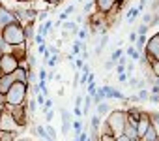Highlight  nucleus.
Masks as SVG:
<instances>
[{"label":"nucleus","instance_id":"obj_1","mask_svg":"<svg viewBox=\"0 0 159 141\" xmlns=\"http://www.w3.org/2000/svg\"><path fill=\"white\" fill-rule=\"evenodd\" d=\"M105 124L109 126V130H111V134H112L114 137L124 135V128H125V124H127V113H125V109H112V111L107 115Z\"/></svg>","mask_w":159,"mask_h":141},{"label":"nucleus","instance_id":"obj_2","mask_svg":"<svg viewBox=\"0 0 159 141\" xmlns=\"http://www.w3.org/2000/svg\"><path fill=\"white\" fill-rule=\"evenodd\" d=\"M26 96H28V85L15 81L11 85V89L4 94V104L6 105H25Z\"/></svg>","mask_w":159,"mask_h":141},{"label":"nucleus","instance_id":"obj_3","mask_svg":"<svg viewBox=\"0 0 159 141\" xmlns=\"http://www.w3.org/2000/svg\"><path fill=\"white\" fill-rule=\"evenodd\" d=\"M0 36H2V40H4L8 45H11V47H17V45H25V43H26L23 25H19V23L8 25L4 30H0Z\"/></svg>","mask_w":159,"mask_h":141},{"label":"nucleus","instance_id":"obj_4","mask_svg":"<svg viewBox=\"0 0 159 141\" xmlns=\"http://www.w3.org/2000/svg\"><path fill=\"white\" fill-rule=\"evenodd\" d=\"M144 55L150 62H159V32L148 38L144 45Z\"/></svg>","mask_w":159,"mask_h":141},{"label":"nucleus","instance_id":"obj_5","mask_svg":"<svg viewBox=\"0 0 159 141\" xmlns=\"http://www.w3.org/2000/svg\"><path fill=\"white\" fill-rule=\"evenodd\" d=\"M21 130L23 128L17 124V120L13 119L10 109L4 107V111L0 113V132H21Z\"/></svg>","mask_w":159,"mask_h":141},{"label":"nucleus","instance_id":"obj_6","mask_svg":"<svg viewBox=\"0 0 159 141\" xmlns=\"http://www.w3.org/2000/svg\"><path fill=\"white\" fill-rule=\"evenodd\" d=\"M17 68H19V60H17L11 53H8V55H0V75L13 74Z\"/></svg>","mask_w":159,"mask_h":141},{"label":"nucleus","instance_id":"obj_7","mask_svg":"<svg viewBox=\"0 0 159 141\" xmlns=\"http://www.w3.org/2000/svg\"><path fill=\"white\" fill-rule=\"evenodd\" d=\"M13 13H15L17 21H19V25L36 23V17H38V10H34V8H26V10L25 8H15Z\"/></svg>","mask_w":159,"mask_h":141},{"label":"nucleus","instance_id":"obj_8","mask_svg":"<svg viewBox=\"0 0 159 141\" xmlns=\"http://www.w3.org/2000/svg\"><path fill=\"white\" fill-rule=\"evenodd\" d=\"M13 23H19L13 10H8L4 4H0V30H4L8 25H13Z\"/></svg>","mask_w":159,"mask_h":141},{"label":"nucleus","instance_id":"obj_9","mask_svg":"<svg viewBox=\"0 0 159 141\" xmlns=\"http://www.w3.org/2000/svg\"><path fill=\"white\" fill-rule=\"evenodd\" d=\"M150 126H152L150 113H148V111H142V115H140V119H139V122H137V135H139V139L150 130Z\"/></svg>","mask_w":159,"mask_h":141},{"label":"nucleus","instance_id":"obj_10","mask_svg":"<svg viewBox=\"0 0 159 141\" xmlns=\"http://www.w3.org/2000/svg\"><path fill=\"white\" fill-rule=\"evenodd\" d=\"M118 0H94V6H96V12L103 13V15H109L112 12V8L116 6Z\"/></svg>","mask_w":159,"mask_h":141},{"label":"nucleus","instance_id":"obj_11","mask_svg":"<svg viewBox=\"0 0 159 141\" xmlns=\"http://www.w3.org/2000/svg\"><path fill=\"white\" fill-rule=\"evenodd\" d=\"M60 115H62V134L64 135H69V130H71V115H69V109L62 107L60 109Z\"/></svg>","mask_w":159,"mask_h":141},{"label":"nucleus","instance_id":"obj_12","mask_svg":"<svg viewBox=\"0 0 159 141\" xmlns=\"http://www.w3.org/2000/svg\"><path fill=\"white\" fill-rule=\"evenodd\" d=\"M103 90H105V96L107 98H114V100H124L125 98V94L120 89H114L111 85H103Z\"/></svg>","mask_w":159,"mask_h":141},{"label":"nucleus","instance_id":"obj_13","mask_svg":"<svg viewBox=\"0 0 159 141\" xmlns=\"http://www.w3.org/2000/svg\"><path fill=\"white\" fill-rule=\"evenodd\" d=\"M15 83V79H13V75L11 74H8V75H0V92L2 94H6L10 89H11V85Z\"/></svg>","mask_w":159,"mask_h":141},{"label":"nucleus","instance_id":"obj_14","mask_svg":"<svg viewBox=\"0 0 159 141\" xmlns=\"http://www.w3.org/2000/svg\"><path fill=\"white\" fill-rule=\"evenodd\" d=\"M11 75H13V79H15V81H19V83H26V85H28V70H26V68L19 66Z\"/></svg>","mask_w":159,"mask_h":141},{"label":"nucleus","instance_id":"obj_15","mask_svg":"<svg viewBox=\"0 0 159 141\" xmlns=\"http://www.w3.org/2000/svg\"><path fill=\"white\" fill-rule=\"evenodd\" d=\"M51 30H52V21H51V19H47V21H45V23H41V25H39V27H38V32H36V34H38V36H41V38H45V40H47V34H49V32H51Z\"/></svg>","mask_w":159,"mask_h":141},{"label":"nucleus","instance_id":"obj_16","mask_svg":"<svg viewBox=\"0 0 159 141\" xmlns=\"http://www.w3.org/2000/svg\"><path fill=\"white\" fill-rule=\"evenodd\" d=\"M112 111V107H111V104L109 102H101V104H98L96 105V115L101 119V117H105V115H109Z\"/></svg>","mask_w":159,"mask_h":141},{"label":"nucleus","instance_id":"obj_17","mask_svg":"<svg viewBox=\"0 0 159 141\" xmlns=\"http://www.w3.org/2000/svg\"><path fill=\"white\" fill-rule=\"evenodd\" d=\"M23 30H25V38H26V41H34V36H36V23L23 25Z\"/></svg>","mask_w":159,"mask_h":141},{"label":"nucleus","instance_id":"obj_18","mask_svg":"<svg viewBox=\"0 0 159 141\" xmlns=\"http://www.w3.org/2000/svg\"><path fill=\"white\" fill-rule=\"evenodd\" d=\"M109 43V34H101V41H98L96 43V49H94V55L96 56H99L101 53H103V49H105V45Z\"/></svg>","mask_w":159,"mask_h":141},{"label":"nucleus","instance_id":"obj_19","mask_svg":"<svg viewBox=\"0 0 159 141\" xmlns=\"http://www.w3.org/2000/svg\"><path fill=\"white\" fill-rule=\"evenodd\" d=\"M105 100H107V96H105V90H103V87H98L96 94L92 96V104H94V105H98V104H101V102H105Z\"/></svg>","mask_w":159,"mask_h":141},{"label":"nucleus","instance_id":"obj_20","mask_svg":"<svg viewBox=\"0 0 159 141\" xmlns=\"http://www.w3.org/2000/svg\"><path fill=\"white\" fill-rule=\"evenodd\" d=\"M71 128H73V132H75V137H79V135L84 132V124H83L81 119H75V120L71 122Z\"/></svg>","mask_w":159,"mask_h":141},{"label":"nucleus","instance_id":"obj_21","mask_svg":"<svg viewBox=\"0 0 159 141\" xmlns=\"http://www.w3.org/2000/svg\"><path fill=\"white\" fill-rule=\"evenodd\" d=\"M157 139H159V135H157V132H155L153 126H150V130L140 137V141H157Z\"/></svg>","mask_w":159,"mask_h":141},{"label":"nucleus","instance_id":"obj_22","mask_svg":"<svg viewBox=\"0 0 159 141\" xmlns=\"http://www.w3.org/2000/svg\"><path fill=\"white\" fill-rule=\"evenodd\" d=\"M139 13H140V12L137 10V6H135V8H129V10L125 12V21H127V23H135V19L139 17Z\"/></svg>","mask_w":159,"mask_h":141},{"label":"nucleus","instance_id":"obj_23","mask_svg":"<svg viewBox=\"0 0 159 141\" xmlns=\"http://www.w3.org/2000/svg\"><path fill=\"white\" fill-rule=\"evenodd\" d=\"M148 113H150L152 126L155 128V132H157V135H159V113H155V111H148Z\"/></svg>","mask_w":159,"mask_h":141},{"label":"nucleus","instance_id":"obj_24","mask_svg":"<svg viewBox=\"0 0 159 141\" xmlns=\"http://www.w3.org/2000/svg\"><path fill=\"white\" fill-rule=\"evenodd\" d=\"M122 56H124V49H122V47H114V51L111 53V60H112V62H118Z\"/></svg>","mask_w":159,"mask_h":141},{"label":"nucleus","instance_id":"obj_25","mask_svg":"<svg viewBox=\"0 0 159 141\" xmlns=\"http://www.w3.org/2000/svg\"><path fill=\"white\" fill-rule=\"evenodd\" d=\"M26 109H28V117H34V115L38 113V104H36V100L26 102Z\"/></svg>","mask_w":159,"mask_h":141},{"label":"nucleus","instance_id":"obj_26","mask_svg":"<svg viewBox=\"0 0 159 141\" xmlns=\"http://www.w3.org/2000/svg\"><path fill=\"white\" fill-rule=\"evenodd\" d=\"M17 137V132H0V141H13Z\"/></svg>","mask_w":159,"mask_h":141},{"label":"nucleus","instance_id":"obj_27","mask_svg":"<svg viewBox=\"0 0 159 141\" xmlns=\"http://www.w3.org/2000/svg\"><path fill=\"white\" fill-rule=\"evenodd\" d=\"M137 98H139L140 102H148V100H150V90H148V89H140L139 94H137Z\"/></svg>","mask_w":159,"mask_h":141},{"label":"nucleus","instance_id":"obj_28","mask_svg":"<svg viewBox=\"0 0 159 141\" xmlns=\"http://www.w3.org/2000/svg\"><path fill=\"white\" fill-rule=\"evenodd\" d=\"M45 132H47V137H49V139H52V141L56 139V130L51 126V122H47V124H45Z\"/></svg>","mask_w":159,"mask_h":141},{"label":"nucleus","instance_id":"obj_29","mask_svg":"<svg viewBox=\"0 0 159 141\" xmlns=\"http://www.w3.org/2000/svg\"><path fill=\"white\" fill-rule=\"evenodd\" d=\"M81 45H83V41H79V40H75V41H73V51H71V55H73V56L81 55Z\"/></svg>","mask_w":159,"mask_h":141},{"label":"nucleus","instance_id":"obj_30","mask_svg":"<svg viewBox=\"0 0 159 141\" xmlns=\"http://www.w3.org/2000/svg\"><path fill=\"white\" fill-rule=\"evenodd\" d=\"M38 83V74L34 70H28V85H36Z\"/></svg>","mask_w":159,"mask_h":141},{"label":"nucleus","instance_id":"obj_31","mask_svg":"<svg viewBox=\"0 0 159 141\" xmlns=\"http://www.w3.org/2000/svg\"><path fill=\"white\" fill-rule=\"evenodd\" d=\"M77 38H79V41H84V40L88 38V30H86V27L79 28V34H77Z\"/></svg>","mask_w":159,"mask_h":141},{"label":"nucleus","instance_id":"obj_32","mask_svg":"<svg viewBox=\"0 0 159 141\" xmlns=\"http://www.w3.org/2000/svg\"><path fill=\"white\" fill-rule=\"evenodd\" d=\"M47 15H49V12H47V10H43V12H38V17H36V21L41 25V23H45V21H47Z\"/></svg>","mask_w":159,"mask_h":141},{"label":"nucleus","instance_id":"obj_33","mask_svg":"<svg viewBox=\"0 0 159 141\" xmlns=\"http://www.w3.org/2000/svg\"><path fill=\"white\" fill-rule=\"evenodd\" d=\"M58 62H60V55H54V56H51V58L47 60V66H49V68H56Z\"/></svg>","mask_w":159,"mask_h":141},{"label":"nucleus","instance_id":"obj_34","mask_svg":"<svg viewBox=\"0 0 159 141\" xmlns=\"http://www.w3.org/2000/svg\"><path fill=\"white\" fill-rule=\"evenodd\" d=\"M148 28H150L148 25H139V28H137V34H139V36H146V34H148Z\"/></svg>","mask_w":159,"mask_h":141},{"label":"nucleus","instance_id":"obj_35","mask_svg":"<svg viewBox=\"0 0 159 141\" xmlns=\"http://www.w3.org/2000/svg\"><path fill=\"white\" fill-rule=\"evenodd\" d=\"M96 90H98V85H96V83H90V85H86V94L94 96V94H96Z\"/></svg>","mask_w":159,"mask_h":141},{"label":"nucleus","instance_id":"obj_36","mask_svg":"<svg viewBox=\"0 0 159 141\" xmlns=\"http://www.w3.org/2000/svg\"><path fill=\"white\" fill-rule=\"evenodd\" d=\"M150 70H152V74H153L155 77H159V62H152Z\"/></svg>","mask_w":159,"mask_h":141},{"label":"nucleus","instance_id":"obj_37","mask_svg":"<svg viewBox=\"0 0 159 141\" xmlns=\"http://www.w3.org/2000/svg\"><path fill=\"white\" fill-rule=\"evenodd\" d=\"M83 100H84V94H77V98H75V107H83Z\"/></svg>","mask_w":159,"mask_h":141},{"label":"nucleus","instance_id":"obj_38","mask_svg":"<svg viewBox=\"0 0 159 141\" xmlns=\"http://www.w3.org/2000/svg\"><path fill=\"white\" fill-rule=\"evenodd\" d=\"M45 53H47V41L38 45V55H45Z\"/></svg>","mask_w":159,"mask_h":141},{"label":"nucleus","instance_id":"obj_39","mask_svg":"<svg viewBox=\"0 0 159 141\" xmlns=\"http://www.w3.org/2000/svg\"><path fill=\"white\" fill-rule=\"evenodd\" d=\"M114 66H116V62H112V60H111V58H109V60H107V62H105V64H103V68H105V70H107V72H109V70H112V68H114Z\"/></svg>","mask_w":159,"mask_h":141},{"label":"nucleus","instance_id":"obj_40","mask_svg":"<svg viewBox=\"0 0 159 141\" xmlns=\"http://www.w3.org/2000/svg\"><path fill=\"white\" fill-rule=\"evenodd\" d=\"M150 23H152V13H144V17H142V25H148V27H150Z\"/></svg>","mask_w":159,"mask_h":141},{"label":"nucleus","instance_id":"obj_41","mask_svg":"<svg viewBox=\"0 0 159 141\" xmlns=\"http://www.w3.org/2000/svg\"><path fill=\"white\" fill-rule=\"evenodd\" d=\"M137 38H139V34H137V32H131V34L127 36V40H129V43H131V45H135V41H137Z\"/></svg>","mask_w":159,"mask_h":141},{"label":"nucleus","instance_id":"obj_42","mask_svg":"<svg viewBox=\"0 0 159 141\" xmlns=\"http://www.w3.org/2000/svg\"><path fill=\"white\" fill-rule=\"evenodd\" d=\"M43 113H45L47 122H51V120H52V117H54V111H52V109H47V111H43Z\"/></svg>","mask_w":159,"mask_h":141},{"label":"nucleus","instance_id":"obj_43","mask_svg":"<svg viewBox=\"0 0 159 141\" xmlns=\"http://www.w3.org/2000/svg\"><path fill=\"white\" fill-rule=\"evenodd\" d=\"M148 102H152V104L159 105V94H152V92H150V100H148Z\"/></svg>","mask_w":159,"mask_h":141},{"label":"nucleus","instance_id":"obj_44","mask_svg":"<svg viewBox=\"0 0 159 141\" xmlns=\"http://www.w3.org/2000/svg\"><path fill=\"white\" fill-rule=\"evenodd\" d=\"M83 66H84V60H83V58H75V66H73V68H77V70H81Z\"/></svg>","mask_w":159,"mask_h":141},{"label":"nucleus","instance_id":"obj_45","mask_svg":"<svg viewBox=\"0 0 159 141\" xmlns=\"http://www.w3.org/2000/svg\"><path fill=\"white\" fill-rule=\"evenodd\" d=\"M129 77H131V75H127V74H118V81H120V83H127Z\"/></svg>","mask_w":159,"mask_h":141},{"label":"nucleus","instance_id":"obj_46","mask_svg":"<svg viewBox=\"0 0 159 141\" xmlns=\"http://www.w3.org/2000/svg\"><path fill=\"white\" fill-rule=\"evenodd\" d=\"M73 115H75L77 119H81V117H83V109H81V107H73Z\"/></svg>","mask_w":159,"mask_h":141},{"label":"nucleus","instance_id":"obj_47","mask_svg":"<svg viewBox=\"0 0 159 141\" xmlns=\"http://www.w3.org/2000/svg\"><path fill=\"white\" fill-rule=\"evenodd\" d=\"M75 23H77V25H83V23H84V13H79L77 19H75Z\"/></svg>","mask_w":159,"mask_h":141},{"label":"nucleus","instance_id":"obj_48","mask_svg":"<svg viewBox=\"0 0 159 141\" xmlns=\"http://www.w3.org/2000/svg\"><path fill=\"white\" fill-rule=\"evenodd\" d=\"M75 10H77V8H75V6H67V8H66V12H64V13H66V15H67V17H69V15H71V13H75Z\"/></svg>","mask_w":159,"mask_h":141},{"label":"nucleus","instance_id":"obj_49","mask_svg":"<svg viewBox=\"0 0 159 141\" xmlns=\"http://www.w3.org/2000/svg\"><path fill=\"white\" fill-rule=\"evenodd\" d=\"M116 74H125V66L124 64H116Z\"/></svg>","mask_w":159,"mask_h":141},{"label":"nucleus","instance_id":"obj_50","mask_svg":"<svg viewBox=\"0 0 159 141\" xmlns=\"http://www.w3.org/2000/svg\"><path fill=\"white\" fill-rule=\"evenodd\" d=\"M146 4H148V0H139V6H137V10H139V12H142Z\"/></svg>","mask_w":159,"mask_h":141},{"label":"nucleus","instance_id":"obj_51","mask_svg":"<svg viewBox=\"0 0 159 141\" xmlns=\"http://www.w3.org/2000/svg\"><path fill=\"white\" fill-rule=\"evenodd\" d=\"M45 2H47V4H51V6H56V8H58V4L62 2V0H45Z\"/></svg>","mask_w":159,"mask_h":141},{"label":"nucleus","instance_id":"obj_52","mask_svg":"<svg viewBox=\"0 0 159 141\" xmlns=\"http://www.w3.org/2000/svg\"><path fill=\"white\" fill-rule=\"evenodd\" d=\"M81 74H90V66H88V64H84V66L81 68Z\"/></svg>","mask_w":159,"mask_h":141},{"label":"nucleus","instance_id":"obj_53","mask_svg":"<svg viewBox=\"0 0 159 141\" xmlns=\"http://www.w3.org/2000/svg\"><path fill=\"white\" fill-rule=\"evenodd\" d=\"M150 92H152V94H159V87H157V85H153V87H152V90H150Z\"/></svg>","mask_w":159,"mask_h":141},{"label":"nucleus","instance_id":"obj_54","mask_svg":"<svg viewBox=\"0 0 159 141\" xmlns=\"http://www.w3.org/2000/svg\"><path fill=\"white\" fill-rule=\"evenodd\" d=\"M114 141H131V139H127V137H125V135H120V137H116V139H114Z\"/></svg>","mask_w":159,"mask_h":141},{"label":"nucleus","instance_id":"obj_55","mask_svg":"<svg viewBox=\"0 0 159 141\" xmlns=\"http://www.w3.org/2000/svg\"><path fill=\"white\" fill-rule=\"evenodd\" d=\"M13 141H32V139H28V137H15Z\"/></svg>","mask_w":159,"mask_h":141},{"label":"nucleus","instance_id":"obj_56","mask_svg":"<svg viewBox=\"0 0 159 141\" xmlns=\"http://www.w3.org/2000/svg\"><path fill=\"white\" fill-rule=\"evenodd\" d=\"M2 104H4V94L0 92V105H2Z\"/></svg>","mask_w":159,"mask_h":141},{"label":"nucleus","instance_id":"obj_57","mask_svg":"<svg viewBox=\"0 0 159 141\" xmlns=\"http://www.w3.org/2000/svg\"><path fill=\"white\" fill-rule=\"evenodd\" d=\"M2 111H4V104H2V105H0V113H2Z\"/></svg>","mask_w":159,"mask_h":141},{"label":"nucleus","instance_id":"obj_58","mask_svg":"<svg viewBox=\"0 0 159 141\" xmlns=\"http://www.w3.org/2000/svg\"><path fill=\"white\" fill-rule=\"evenodd\" d=\"M131 141H140V139H131Z\"/></svg>","mask_w":159,"mask_h":141},{"label":"nucleus","instance_id":"obj_59","mask_svg":"<svg viewBox=\"0 0 159 141\" xmlns=\"http://www.w3.org/2000/svg\"><path fill=\"white\" fill-rule=\"evenodd\" d=\"M77 2H84V0H77Z\"/></svg>","mask_w":159,"mask_h":141},{"label":"nucleus","instance_id":"obj_60","mask_svg":"<svg viewBox=\"0 0 159 141\" xmlns=\"http://www.w3.org/2000/svg\"><path fill=\"white\" fill-rule=\"evenodd\" d=\"M155 13H157V15H159V10H157V12H155Z\"/></svg>","mask_w":159,"mask_h":141},{"label":"nucleus","instance_id":"obj_61","mask_svg":"<svg viewBox=\"0 0 159 141\" xmlns=\"http://www.w3.org/2000/svg\"><path fill=\"white\" fill-rule=\"evenodd\" d=\"M157 141H159V139H157Z\"/></svg>","mask_w":159,"mask_h":141}]
</instances>
